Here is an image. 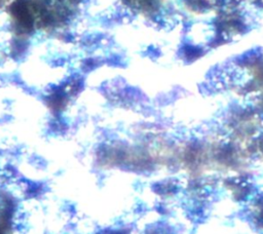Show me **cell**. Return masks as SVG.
<instances>
[{
	"instance_id": "6da1fadb",
	"label": "cell",
	"mask_w": 263,
	"mask_h": 234,
	"mask_svg": "<svg viewBox=\"0 0 263 234\" xmlns=\"http://www.w3.org/2000/svg\"><path fill=\"white\" fill-rule=\"evenodd\" d=\"M212 34H213L212 27L210 25H205L202 23L195 24L190 31L191 38L192 40H195L196 43L205 42L210 40V38L212 37Z\"/></svg>"
}]
</instances>
